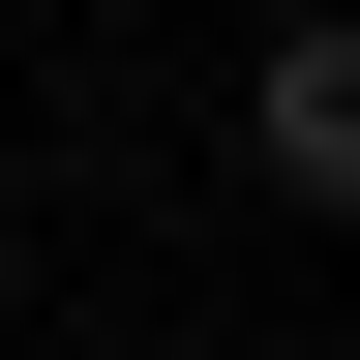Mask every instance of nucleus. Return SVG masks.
I'll use <instances>...</instances> for the list:
<instances>
[{"instance_id":"obj_1","label":"nucleus","mask_w":360,"mask_h":360,"mask_svg":"<svg viewBox=\"0 0 360 360\" xmlns=\"http://www.w3.org/2000/svg\"><path fill=\"white\" fill-rule=\"evenodd\" d=\"M240 120H270V180H300V210H360V30H270Z\"/></svg>"}]
</instances>
